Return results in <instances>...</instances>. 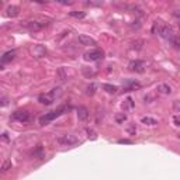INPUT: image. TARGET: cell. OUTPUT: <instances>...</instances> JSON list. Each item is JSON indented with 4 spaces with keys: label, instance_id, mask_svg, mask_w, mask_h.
I'll return each mask as SVG.
<instances>
[{
    "label": "cell",
    "instance_id": "2e32d148",
    "mask_svg": "<svg viewBox=\"0 0 180 180\" xmlns=\"http://www.w3.org/2000/svg\"><path fill=\"white\" fill-rule=\"evenodd\" d=\"M141 122H142L143 125H156L158 124V121H156L155 118H152V117H142Z\"/></svg>",
    "mask_w": 180,
    "mask_h": 180
},
{
    "label": "cell",
    "instance_id": "7402d4cb",
    "mask_svg": "<svg viewBox=\"0 0 180 180\" xmlns=\"http://www.w3.org/2000/svg\"><path fill=\"white\" fill-rule=\"evenodd\" d=\"M11 169V161H4L3 162V165H2V172H7V170H10Z\"/></svg>",
    "mask_w": 180,
    "mask_h": 180
},
{
    "label": "cell",
    "instance_id": "f546056e",
    "mask_svg": "<svg viewBox=\"0 0 180 180\" xmlns=\"http://www.w3.org/2000/svg\"><path fill=\"white\" fill-rule=\"evenodd\" d=\"M34 155H38V158H42V146H38V149H37V152H34Z\"/></svg>",
    "mask_w": 180,
    "mask_h": 180
},
{
    "label": "cell",
    "instance_id": "ba28073f",
    "mask_svg": "<svg viewBox=\"0 0 180 180\" xmlns=\"http://www.w3.org/2000/svg\"><path fill=\"white\" fill-rule=\"evenodd\" d=\"M55 100V96L52 94L51 92L48 93V94H41L40 97H38V101H40L41 104H45V106H49V104H52V101Z\"/></svg>",
    "mask_w": 180,
    "mask_h": 180
},
{
    "label": "cell",
    "instance_id": "4dcf8cb0",
    "mask_svg": "<svg viewBox=\"0 0 180 180\" xmlns=\"http://www.w3.org/2000/svg\"><path fill=\"white\" fill-rule=\"evenodd\" d=\"M87 134H89V138H92V139H96L94 131H92V129H87Z\"/></svg>",
    "mask_w": 180,
    "mask_h": 180
},
{
    "label": "cell",
    "instance_id": "7c38bea8",
    "mask_svg": "<svg viewBox=\"0 0 180 180\" xmlns=\"http://www.w3.org/2000/svg\"><path fill=\"white\" fill-rule=\"evenodd\" d=\"M77 118H79V121H86L89 118V110L86 107H79L77 108Z\"/></svg>",
    "mask_w": 180,
    "mask_h": 180
},
{
    "label": "cell",
    "instance_id": "d6986e66",
    "mask_svg": "<svg viewBox=\"0 0 180 180\" xmlns=\"http://www.w3.org/2000/svg\"><path fill=\"white\" fill-rule=\"evenodd\" d=\"M142 45H143V41L142 40H136L132 42V49H136V51H139V49H142Z\"/></svg>",
    "mask_w": 180,
    "mask_h": 180
},
{
    "label": "cell",
    "instance_id": "4fadbf2b",
    "mask_svg": "<svg viewBox=\"0 0 180 180\" xmlns=\"http://www.w3.org/2000/svg\"><path fill=\"white\" fill-rule=\"evenodd\" d=\"M33 54L35 58H42V56H45V54H47V49H45L44 47H41V45H37V47L33 48Z\"/></svg>",
    "mask_w": 180,
    "mask_h": 180
},
{
    "label": "cell",
    "instance_id": "30bf717a",
    "mask_svg": "<svg viewBox=\"0 0 180 180\" xmlns=\"http://www.w3.org/2000/svg\"><path fill=\"white\" fill-rule=\"evenodd\" d=\"M77 41L80 45H85V47H90V45H96V41L93 38L87 37V35H79L77 37Z\"/></svg>",
    "mask_w": 180,
    "mask_h": 180
},
{
    "label": "cell",
    "instance_id": "9a60e30c",
    "mask_svg": "<svg viewBox=\"0 0 180 180\" xmlns=\"http://www.w3.org/2000/svg\"><path fill=\"white\" fill-rule=\"evenodd\" d=\"M20 13V9L17 7V6H9L7 9H6V14L9 16V17H16V16H19Z\"/></svg>",
    "mask_w": 180,
    "mask_h": 180
},
{
    "label": "cell",
    "instance_id": "603a6c76",
    "mask_svg": "<svg viewBox=\"0 0 180 180\" xmlns=\"http://www.w3.org/2000/svg\"><path fill=\"white\" fill-rule=\"evenodd\" d=\"M134 107V101L131 97H128V99L124 101V110H128V108H132Z\"/></svg>",
    "mask_w": 180,
    "mask_h": 180
},
{
    "label": "cell",
    "instance_id": "8992f818",
    "mask_svg": "<svg viewBox=\"0 0 180 180\" xmlns=\"http://www.w3.org/2000/svg\"><path fill=\"white\" fill-rule=\"evenodd\" d=\"M103 51L101 49H92L90 52H86L85 54V59L86 61H100V59H103Z\"/></svg>",
    "mask_w": 180,
    "mask_h": 180
},
{
    "label": "cell",
    "instance_id": "d6a6232c",
    "mask_svg": "<svg viewBox=\"0 0 180 180\" xmlns=\"http://www.w3.org/2000/svg\"><path fill=\"white\" fill-rule=\"evenodd\" d=\"M2 138H3L4 142H7V141H9V134L7 132H3V134H2Z\"/></svg>",
    "mask_w": 180,
    "mask_h": 180
},
{
    "label": "cell",
    "instance_id": "4316f807",
    "mask_svg": "<svg viewBox=\"0 0 180 180\" xmlns=\"http://www.w3.org/2000/svg\"><path fill=\"white\" fill-rule=\"evenodd\" d=\"M83 73H85V76H87V77H93L96 75V72L94 70H92V69L89 70L87 68H83Z\"/></svg>",
    "mask_w": 180,
    "mask_h": 180
},
{
    "label": "cell",
    "instance_id": "484cf974",
    "mask_svg": "<svg viewBox=\"0 0 180 180\" xmlns=\"http://www.w3.org/2000/svg\"><path fill=\"white\" fill-rule=\"evenodd\" d=\"M170 42H172V44L175 45L176 48H179V49H180V37H176V35H175V37L170 40Z\"/></svg>",
    "mask_w": 180,
    "mask_h": 180
},
{
    "label": "cell",
    "instance_id": "e575fe53",
    "mask_svg": "<svg viewBox=\"0 0 180 180\" xmlns=\"http://www.w3.org/2000/svg\"><path fill=\"white\" fill-rule=\"evenodd\" d=\"M179 27H180V23H179Z\"/></svg>",
    "mask_w": 180,
    "mask_h": 180
},
{
    "label": "cell",
    "instance_id": "ffe728a7",
    "mask_svg": "<svg viewBox=\"0 0 180 180\" xmlns=\"http://www.w3.org/2000/svg\"><path fill=\"white\" fill-rule=\"evenodd\" d=\"M115 121H117L118 124H122V122H125V121H127V115H125L124 113L117 114V115H115Z\"/></svg>",
    "mask_w": 180,
    "mask_h": 180
},
{
    "label": "cell",
    "instance_id": "ac0fdd59",
    "mask_svg": "<svg viewBox=\"0 0 180 180\" xmlns=\"http://www.w3.org/2000/svg\"><path fill=\"white\" fill-rule=\"evenodd\" d=\"M70 17H75V19H85L86 13L85 11H69Z\"/></svg>",
    "mask_w": 180,
    "mask_h": 180
},
{
    "label": "cell",
    "instance_id": "e0dca14e",
    "mask_svg": "<svg viewBox=\"0 0 180 180\" xmlns=\"http://www.w3.org/2000/svg\"><path fill=\"white\" fill-rule=\"evenodd\" d=\"M103 89L106 90L107 93H110V94H114V93H115V92L118 90V89H117V86L108 85V83H104V85H103Z\"/></svg>",
    "mask_w": 180,
    "mask_h": 180
},
{
    "label": "cell",
    "instance_id": "44dd1931",
    "mask_svg": "<svg viewBox=\"0 0 180 180\" xmlns=\"http://www.w3.org/2000/svg\"><path fill=\"white\" fill-rule=\"evenodd\" d=\"M94 92H96V85H94V83H90V85L86 87V94H87V96H93V94H94Z\"/></svg>",
    "mask_w": 180,
    "mask_h": 180
},
{
    "label": "cell",
    "instance_id": "83f0119b",
    "mask_svg": "<svg viewBox=\"0 0 180 180\" xmlns=\"http://www.w3.org/2000/svg\"><path fill=\"white\" fill-rule=\"evenodd\" d=\"M173 124L176 127H180V114H175L173 115Z\"/></svg>",
    "mask_w": 180,
    "mask_h": 180
},
{
    "label": "cell",
    "instance_id": "d4e9b609",
    "mask_svg": "<svg viewBox=\"0 0 180 180\" xmlns=\"http://www.w3.org/2000/svg\"><path fill=\"white\" fill-rule=\"evenodd\" d=\"M173 111L176 114H180V100H175L173 101Z\"/></svg>",
    "mask_w": 180,
    "mask_h": 180
},
{
    "label": "cell",
    "instance_id": "836d02e7",
    "mask_svg": "<svg viewBox=\"0 0 180 180\" xmlns=\"http://www.w3.org/2000/svg\"><path fill=\"white\" fill-rule=\"evenodd\" d=\"M6 104H7V97H4V96H3V97H2V106H6Z\"/></svg>",
    "mask_w": 180,
    "mask_h": 180
},
{
    "label": "cell",
    "instance_id": "9c48e42d",
    "mask_svg": "<svg viewBox=\"0 0 180 180\" xmlns=\"http://www.w3.org/2000/svg\"><path fill=\"white\" fill-rule=\"evenodd\" d=\"M17 56V51L16 49H11V51L4 52L3 56H2V63H9L11 61H14V58Z\"/></svg>",
    "mask_w": 180,
    "mask_h": 180
},
{
    "label": "cell",
    "instance_id": "277c9868",
    "mask_svg": "<svg viewBox=\"0 0 180 180\" xmlns=\"http://www.w3.org/2000/svg\"><path fill=\"white\" fill-rule=\"evenodd\" d=\"M65 110V107H61L59 110H56V111H52V113H48V114H45V115H42V117L40 118V124L41 125H45V124H48V122H51L52 120H55V118H58L61 114H62V111Z\"/></svg>",
    "mask_w": 180,
    "mask_h": 180
},
{
    "label": "cell",
    "instance_id": "52a82bcc",
    "mask_svg": "<svg viewBox=\"0 0 180 180\" xmlns=\"http://www.w3.org/2000/svg\"><path fill=\"white\" fill-rule=\"evenodd\" d=\"M13 118L17 120V121H20V122H28L30 121V113L26 110H23V111L19 110L13 114Z\"/></svg>",
    "mask_w": 180,
    "mask_h": 180
},
{
    "label": "cell",
    "instance_id": "5b68a950",
    "mask_svg": "<svg viewBox=\"0 0 180 180\" xmlns=\"http://www.w3.org/2000/svg\"><path fill=\"white\" fill-rule=\"evenodd\" d=\"M49 26V21L47 20H42V21H38V20H34V21H28L27 23V28L30 31H41L42 28Z\"/></svg>",
    "mask_w": 180,
    "mask_h": 180
},
{
    "label": "cell",
    "instance_id": "7a4b0ae2",
    "mask_svg": "<svg viewBox=\"0 0 180 180\" xmlns=\"http://www.w3.org/2000/svg\"><path fill=\"white\" fill-rule=\"evenodd\" d=\"M56 142L59 145H62V146H72V145L79 143V139L72 134H63V135H59L56 138Z\"/></svg>",
    "mask_w": 180,
    "mask_h": 180
},
{
    "label": "cell",
    "instance_id": "1f68e13d",
    "mask_svg": "<svg viewBox=\"0 0 180 180\" xmlns=\"http://www.w3.org/2000/svg\"><path fill=\"white\" fill-rule=\"evenodd\" d=\"M118 143H132V141H129V139H118Z\"/></svg>",
    "mask_w": 180,
    "mask_h": 180
},
{
    "label": "cell",
    "instance_id": "5bb4252c",
    "mask_svg": "<svg viewBox=\"0 0 180 180\" xmlns=\"http://www.w3.org/2000/svg\"><path fill=\"white\" fill-rule=\"evenodd\" d=\"M138 89H141V83L134 82V80H129L128 83L124 86V92H131V90H138Z\"/></svg>",
    "mask_w": 180,
    "mask_h": 180
},
{
    "label": "cell",
    "instance_id": "3957f363",
    "mask_svg": "<svg viewBox=\"0 0 180 180\" xmlns=\"http://www.w3.org/2000/svg\"><path fill=\"white\" fill-rule=\"evenodd\" d=\"M145 68H146V62L141 61V59H135V61H131L128 63V69L131 72H136V73H142Z\"/></svg>",
    "mask_w": 180,
    "mask_h": 180
},
{
    "label": "cell",
    "instance_id": "6da1fadb",
    "mask_svg": "<svg viewBox=\"0 0 180 180\" xmlns=\"http://www.w3.org/2000/svg\"><path fill=\"white\" fill-rule=\"evenodd\" d=\"M154 33H158L162 38H165V40H172L175 37V34H173L172 28L169 26H163V24H155L154 27Z\"/></svg>",
    "mask_w": 180,
    "mask_h": 180
},
{
    "label": "cell",
    "instance_id": "cb8c5ba5",
    "mask_svg": "<svg viewBox=\"0 0 180 180\" xmlns=\"http://www.w3.org/2000/svg\"><path fill=\"white\" fill-rule=\"evenodd\" d=\"M127 132H128L129 135H135V132H136V127H135V124H129L128 127H127Z\"/></svg>",
    "mask_w": 180,
    "mask_h": 180
},
{
    "label": "cell",
    "instance_id": "f1b7e54d",
    "mask_svg": "<svg viewBox=\"0 0 180 180\" xmlns=\"http://www.w3.org/2000/svg\"><path fill=\"white\" fill-rule=\"evenodd\" d=\"M58 76L61 80H65V79H66V75H65V69H63V68H61V69L58 70Z\"/></svg>",
    "mask_w": 180,
    "mask_h": 180
},
{
    "label": "cell",
    "instance_id": "8fae6325",
    "mask_svg": "<svg viewBox=\"0 0 180 180\" xmlns=\"http://www.w3.org/2000/svg\"><path fill=\"white\" fill-rule=\"evenodd\" d=\"M156 90H158L159 94H163V96H169L170 93H172V87H170L169 85H166V83L159 85L158 87H156Z\"/></svg>",
    "mask_w": 180,
    "mask_h": 180
}]
</instances>
